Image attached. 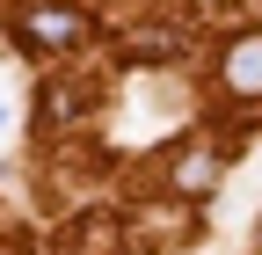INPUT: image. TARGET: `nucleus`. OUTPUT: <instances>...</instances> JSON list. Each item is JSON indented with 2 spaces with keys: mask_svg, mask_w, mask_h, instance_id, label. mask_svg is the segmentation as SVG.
<instances>
[{
  "mask_svg": "<svg viewBox=\"0 0 262 255\" xmlns=\"http://www.w3.org/2000/svg\"><path fill=\"white\" fill-rule=\"evenodd\" d=\"M15 37L29 51H73L88 37V15L80 8H66V0H29V8L15 15Z\"/></svg>",
  "mask_w": 262,
  "mask_h": 255,
  "instance_id": "1",
  "label": "nucleus"
},
{
  "mask_svg": "<svg viewBox=\"0 0 262 255\" xmlns=\"http://www.w3.org/2000/svg\"><path fill=\"white\" fill-rule=\"evenodd\" d=\"M219 80H226V95H241V102H262V37H233L226 44Z\"/></svg>",
  "mask_w": 262,
  "mask_h": 255,
  "instance_id": "2",
  "label": "nucleus"
},
{
  "mask_svg": "<svg viewBox=\"0 0 262 255\" xmlns=\"http://www.w3.org/2000/svg\"><path fill=\"white\" fill-rule=\"evenodd\" d=\"M219 168H226V161H219L211 146H189V153H175V175H168V182L182 189V197H204V189L219 182Z\"/></svg>",
  "mask_w": 262,
  "mask_h": 255,
  "instance_id": "3",
  "label": "nucleus"
},
{
  "mask_svg": "<svg viewBox=\"0 0 262 255\" xmlns=\"http://www.w3.org/2000/svg\"><path fill=\"white\" fill-rule=\"evenodd\" d=\"M0 124H8V110H0Z\"/></svg>",
  "mask_w": 262,
  "mask_h": 255,
  "instance_id": "4",
  "label": "nucleus"
}]
</instances>
